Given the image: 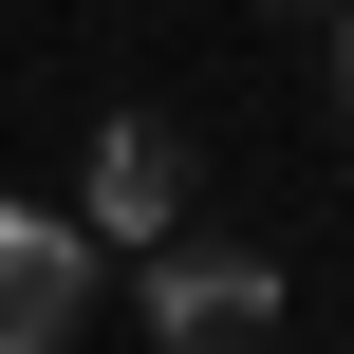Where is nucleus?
Wrapping results in <instances>:
<instances>
[{"label": "nucleus", "mask_w": 354, "mask_h": 354, "mask_svg": "<svg viewBox=\"0 0 354 354\" xmlns=\"http://www.w3.org/2000/svg\"><path fill=\"white\" fill-rule=\"evenodd\" d=\"M149 336L168 354H261L280 336V261H243V243H149Z\"/></svg>", "instance_id": "1"}, {"label": "nucleus", "mask_w": 354, "mask_h": 354, "mask_svg": "<svg viewBox=\"0 0 354 354\" xmlns=\"http://www.w3.org/2000/svg\"><path fill=\"white\" fill-rule=\"evenodd\" d=\"M93 317V224L75 205H0V354H56Z\"/></svg>", "instance_id": "2"}, {"label": "nucleus", "mask_w": 354, "mask_h": 354, "mask_svg": "<svg viewBox=\"0 0 354 354\" xmlns=\"http://www.w3.org/2000/svg\"><path fill=\"white\" fill-rule=\"evenodd\" d=\"M93 243H187V131L168 112H112L93 131Z\"/></svg>", "instance_id": "3"}, {"label": "nucleus", "mask_w": 354, "mask_h": 354, "mask_svg": "<svg viewBox=\"0 0 354 354\" xmlns=\"http://www.w3.org/2000/svg\"><path fill=\"white\" fill-rule=\"evenodd\" d=\"M336 93H354V19H336Z\"/></svg>", "instance_id": "4"}]
</instances>
